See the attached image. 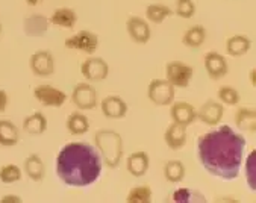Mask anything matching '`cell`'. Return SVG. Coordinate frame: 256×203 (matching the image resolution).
Listing matches in <instances>:
<instances>
[{
    "mask_svg": "<svg viewBox=\"0 0 256 203\" xmlns=\"http://www.w3.org/2000/svg\"><path fill=\"white\" fill-rule=\"evenodd\" d=\"M203 66H204V70H206L208 76L214 80L224 78L229 72V66H228L226 58L218 52H208L206 55H204Z\"/></svg>",
    "mask_w": 256,
    "mask_h": 203,
    "instance_id": "obj_14",
    "label": "cell"
},
{
    "mask_svg": "<svg viewBox=\"0 0 256 203\" xmlns=\"http://www.w3.org/2000/svg\"><path fill=\"white\" fill-rule=\"evenodd\" d=\"M185 166L179 160H170L164 166V178L170 184H180L185 179Z\"/></svg>",
    "mask_w": 256,
    "mask_h": 203,
    "instance_id": "obj_29",
    "label": "cell"
},
{
    "mask_svg": "<svg viewBox=\"0 0 256 203\" xmlns=\"http://www.w3.org/2000/svg\"><path fill=\"white\" fill-rule=\"evenodd\" d=\"M252 47V40L246 35H232L228 41H226V54L238 58V56H244L246 54H248V50Z\"/></svg>",
    "mask_w": 256,
    "mask_h": 203,
    "instance_id": "obj_22",
    "label": "cell"
},
{
    "mask_svg": "<svg viewBox=\"0 0 256 203\" xmlns=\"http://www.w3.org/2000/svg\"><path fill=\"white\" fill-rule=\"evenodd\" d=\"M80 73L88 82H100L105 80L110 74V64L100 56H88L82 66Z\"/></svg>",
    "mask_w": 256,
    "mask_h": 203,
    "instance_id": "obj_10",
    "label": "cell"
},
{
    "mask_svg": "<svg viewBox=\"0 0 256 203\" xmlns=\"http://www.w3.org/2000/svg\"><path fill=\"white\" fill-rule=\"evenodd\" d=\"M194 76V68L184 61H170L166 66V79L174 88L190 86Z\"/></svg>",
    "mask_w": 256,
    "mask_h": 203,
    "instance_id": "obj_6",
    "label": "cell"
},
{
    "mask_svg": "<svg viewBox=\"0 0 256 203\" xmlns=\"http://www.w3.org/2000/svg\"><path fill=\"white\" fill-rule=\"evenodd\" d=\"M50 24L64 28V29H73L78 23V14L72 8H58L52 12V16L48 17Z\"/></svg>",
    "mask_w": 256,
    "mask_h": 203,
    "instance_id": "obj_20",
    "label": "cell"
},
{
    "mask_svg": "<svg viewBox=\"0 0 256 203\" xmlns=\"http://www.w3.org/2000/svg\"><path fill=\"white\" fill-rule=\"evenodd\" d=\"M168 202H173V203H204L206 202V197L194 188H178L170 194Z\"/></svg>",
    "mask_w": 256,
    "mask_h": 203,
    "instance_id": "obj_25",
    "label": "cell"
},
{
    "mask_svg": "<svg viewBox=\"0 0 256 203\" xmlns=\"http://www.w3.org/2000/svg\"><path fill=\"white\" fill-rule=\"evenodd\" d=\"M235 126L240 130L254 134L256 132V111L253 108H238L234 117Z\"/></svg>",
    "mask_w": 256,
    "mask_h": 203,
    "instance_id": "obj_23",
    "label": "cell"
},
{
    "mask_svg": "<svg viewBox=\"0 0 256 203\" xmlns=\"http://www.w3.org/2000/svg\"><path fill=\"white\" fill-rule=\"evenodd\" d=\"M10 106V96L5 90H0V114H4Z\"/></svg>",
    "mask_w": 256,
    "mask_h": 203,
    "instance_id": "obj_35",
    "label": "cell"
},
{
    "mask_svg": "<svg viewBox=\"0 0 256 203\" xmlns=\"http://www.w3.org/2000/svg\"><path fill=\"white\" fill-rule=\"evenodd\" d=\"M47 126H48L47 117L40 111H35L34 114L28 116L23 120V130L29 135H34V136L42 135L47 130Z\"/></svg>",
    "mask_w": 256,
    "mask_h": 203,
    "instance_id": "obj_24",
    "label": "cell"
},
{
    "mask_svg": "<svg viewBox=\"0 0 256 203\" xmlns=\"http://www.w3.org/2000/svg\"><path fill=\"white\" fill-rule=\"evenodd\" d=\"M23 170H24V174L34 182H41L46 176V164L42 158L36 154H32L24 160Z\"/></svg>",
    "mask_w": 256,
    "mask_h": 203,
    "instance_id": "obj_19",
    "label": "cell"
},
{
    "mask_svg": "<svg viewBox=\"0 0 256 203\" xmlns=\"http://www.w3.org/2000/svg\"><path fill=\"white\" fill-rule=\"evenodd\" d=\"M26 2V5H29V6H36V5H40L42 0H24Z\"/></svg>",
    "mask_w": 256,
    "mask_h": 203,
    "instance_id": "obj_38",
    "label": "cell"
},
{
    "mask_svg": "<svg viewBox=\"0 0 256 203\" xmlns=\"http://www.w3.org/2000/svg\"><path fill=\"white\" fill-rule=\"evenodd\" d=\"M66 126H67V130L73 135V136H80V135H85L88 130H90V120L85 114L76 111V112H72L66 122Z\"/></svg>",
    "mask_w": 256,
    "mask_h": 203,
    "instance_id": "obj_26",
    "label": "cell"
},
{
    "mask_svg": "<svg viewBox=\"0 0 256 203\" xmlns=\"http://www.w3.org/2000/svg\"><path fill=\"white\" fill-rule=\"evenodd\" d=\"M147 97L156 106H170L176 97V88L167 79H153L147 85Z\"/></svg>",
    "mask_w": 256,
    "mask_h": 203,
    "instance_id": "obj_4",
    "label": "cell"
},
{
    "mask_svg": "<svg viewBox=\"0 0 256 203\" xmlns=\"http://www.w3.org/2000/svg\"><path fill=\"white\" fill-rule=\"evenodd\" d=\"M170 118L173 123L188 128L197 120V110L188 102H173L170 105Z\"/></svg>",
    "mask_w": 256,
    "mask_h": 203,
    "instance_id": "obj_15",
    "label": "cell"
},
{
    "mask_svg": "<svg viewBox=\"0 0 256 203\" xmlns=\"http://www.w3.org/2000/svg\"><path fill=\"white\" fill-rule=\"evenodd\" d=\"M29 68L38 78H50L56 70L55 56L50 50H36L29 58Z\"/></svg>",
    "mask_w": 256,
    "mask_h": 203,
    "instance_id": "obj_9",
    "label": "cell"
},
{
    "mask_svg": "<svg viewBox=\"0 0 256 203\" xmlns=\"http://www.w3.org/2000/svg\"><path fill=\"white\" fill-rule=\"evenodd\" d=\"M56 176L72 188L94 185L104 172V160L98 150L86 142H68L56 155Z\"/></svg>",
    "mask_w": 256,
    "mask_h": 203,
    "instance_id": "obj_2",
    "label": "cell"
},
{
    "mask_svg": "<svg viewBox=\"0 0 256 203\" xmlns=\"http://www.w3.org/2000/svg\"><path fill=\"white\" fill-rule=\"evenodd\" d=\"M48 26H50V22L42 14H32L23 20V30L28 36H32V38L44 36L48 30Z\"/></svg>",
    "mask_w": 256,
    "mask_h": 203,
    "instance_id": "obj_17",
    "label": "cell"
},
{
    "mask_svg": "<svg viewBox=\"0 0 256 203\" xmlns=\"http://www.w3.org/2000/svg\"><path fill=\"white\" fill-rule=\"evenodd\" d=\"M173 10L164 4H152L146 8V20L153 24H161L172 17Z\"/></svg>",
    "mask_w": 256,
    "mask_h": 203,
    "instance_id": "obj_28",
    "label": "cell"
},
{
    "mask_svg": "<svg viewBox=\"0 0 256 203\" xmlns=\"http://www.w3.org/2000/svg\"><path fill=\"white\" fill-rule=\"evenodd\" d=\"M94 147L104 160V166L117 168L123 160V138L117 130L100 129L94 135Z\"/></svg>",
    "mask_w": 256,
    "mask_h": 203,
    "instance_id": "obj_3",
    "label": "cell"
},
{
    "mask_svg": "<svg viewBox=\"0 0 256 203\" xmlns=\"http://www.w3.org/2000/svg\"><path fill=\"white\" fill-rule=\"evenodd\" d=\"M188 140V128L178 124V123H172L164 134V141L167 144V147L170 150H180Z\"/></svg>",
    "mask_w": 256,
    "mask_h": 203,
    "instance_id": "obj_18",
    "label": "cell"
},
{
    "mask_svg": "<svg viewBox=\"0 0 256 203\" xmlns=\"http://www.w3.org/2000/svg\"><path fill=\"white\" fill-rule=\"evenodd\" d=\"M20 142V130L17 124L11 120H0V146L14 147Z\"/></svg>",
    "mask_w": 256,
    "mask_h": 203,
    "instance_id": "obj_21",
    "label": "cell"
},
{
    "mask_svg": "<svg viewBox=\"0 0 256 203\" xmlns=\"http://www.w3.org/2000/svg\"><path fill=\"white\" fill-rule=\"evenodd\" d=\"M34 97L46 108H61L67 102V94L62 90L48 84L36 85L34 90Z\"/></svg>",
    "mask_w": 256,
    "mask_h": 203,
    "instance_id": "obj_7",
    "label": "cell"
},
{
    "mask_svg": "<svg viewBox=\"0 0 256 203\" xmlns=\"http://www.w3.org/2000/svg\"><path fill=\"white\" fill-rule=\"evenodd\" d=\"M72 102L79 111H91L98 104L97 90L90 82H80L73 88Z\"/></svg>",
    "mask_w": 256,
    "mask_h": 203,
    "instance_id": "obj_8",
    "label": "cell"
},
{
    "mask_svg": "<svg viewBox=\"0 0 256 203\" xmlns=\"http://www.w3.org/2000/svg\"><path fill=\"white\" fill-rule=\"evenodd\" d=\"M126 168L134 178H142L150 168V158L144 150H136L128 156Z\"/></svg>",
    "mask_w": 256,
    "mask_h": 203,
    "instance_id": "obj_16",
    "label": "cell"
},
{
    "mask_svg": "<svg viewBox=\"0 0 256 203\" xmlns=\"http://www.w3.org/2000/svg\"><path fill=\"white\" fill-rule=\"evenodd\" d=\"M0 34H2V22H0Z\"/></svg>",
    "mask_w": 256,
    "mask_h": 203,
    "instance_id": "obj_39",
    "label": "cell"
},
{
    "mask_svg": "<svg viewBox=\"0 0 256 203\" xmlns=\"http://www.w3.org/2000/svg\"><path fill=\"white\" fill-rule=\"evenodd\" d=\"M250 82H252V86L256 85V70L254 68L250 70Z\"/></svg>",
    "mask_w": 256,
    "mask_h": 203,
    "instance_id": "obj_37",
    "label": "cell"
},
{
    "mask_svg": "<svg viewBox=\"0 0 256 203\" xmlns=\"http://www.w3.org/2000/svg\"><path fill=\"white\" fill-rule=\"evenodd\" d=\"M66 48L68 50H76V52H82L86 55L96 54V50L98 48V36L88 29H82L76 32L74 35L68 36L64 42Z\"/></svg>",
    "mask_w": 256,
    "mask_h": 203,
    "instance_id": "obj_5",
    "label": "cell"
},
{
    "mask_svg": "<svg viewBox=\"0 0 256 203\" xmlns=\"http://www.w3.org/2000/svg\"><path fill=\"white\" fill-rule=\"evenodd\" d=\"M22 197L17 194H5L0 198V203H22Z\"/></svg>",
    "mask_w": 256,
    "mask_h": 203,
    "instance_id": "obj_36",
    "label": "cell"
},
{
    "mask_svg": "<svg viewBox=\"0 0 256 203\" xmlns=\"http://www.w3.org/2000/svg\"><path fill=\"white\" fill-rule=\"evenodd\" d=\"M204 40H206V29L202 24H194L190 29L185 30L184 36H182V42L184 46L190 47V48H198L203 46Z\"/></svg>",
    "mask_w": 256,
    "mask_h": 203,
    "instance_id": "obj_27",
    "label": "cell"
},
{
    "mask_svg": "<svg viewBox=\"0 0 256 203\" xmlns=\"http://www.w3.org/2000/svg\"><path fill=\"white\" fill-rule=\"evenodd\" d=\"M247 141L232 126H218L197 138L196 150L200 166L208 174L230 182L242 168Z\"/></svg>",
    "mask_w": 256,
    "mask_h": 203,
    "instance_id": "obj_1",
    "label": "cell"
},
{
    "mask_svg": "<svg viewBox=\"0 0 256 203\" xmlns=\"http://www.w3.org/2000/svg\"><path fill=\"white\" fill-rule=\"evenodd\" d=\"M246 182L252 192H256V150H252L246 162Z\"/></svg>",
    "mask_w": 256,
    "mask_h": 203,
    "instance_id": "obj_32",
    "label": "cell"
},
{
    "mask_svg": "<svg viewBox=\"0 0 256 203\" xmlns=\"http://www.w3.org/2000/svg\"><path fill=\"white\" fill-rule=\"evenodd\" d=\"M224 116V105L218 100H206L197 111V118L206 126H217L222 123Z\"/></svg>",
    "mask_w": 256,
    "mask_h": 203,
    "instance_id": "obj_11",
    "label": "cell"
},
{
    "mask_svg": "<svg viewBox=\"0 0 256 203\" xmlns=\"http://www.w3.org/2000/svg\"><path fill=\"white\" fill-rule=\"evenodd\" d=\"M100 110L106 118L122 120L128 116V104L120 96H106L100 102Z\"/></svg>",
    "mask_w": 256,
    "mask_h": 203,
    "instance_id": "obj_13",
    "label": "cell"
},
{
    "mask_svg": "<svg viewBox=\"0 0 256 203\" xmlns=\"http://www.w3.org/2000/svg\"><path fill=\"white\" fill-rule=\"evenodd\" d=\"M126 30L130 40L136 44H147L152 38V29L146 18L138 16H130L126 22Z\"/></svg>",
    "mask_w": 256,
    "mask_h": 203,
    "instance_id": "obj_12",
    "label": "cell"
},
{
    "mask_svg": "<svg viewBox=\"0 0 256 203\" xmlns=\"http://www.w3.org/2000/svg\"><path fill=\"white\" fill-rule=\"evenodd\" d=\"M23 178V172L16 164H5L0 167V182L5 185H11L16 182H20Z\"/></svg>",
    "mask_w": 256,
    "mask_h": 203,
    "instance_id": "obj_31",
    "label": "cell"
},
{
    "mask_svg": "<svg viewBox=\"0 0 256 203\" xmlns=\"http://www.w3.org/2000/svg\"><path fill=\"white\" fill-rule=\"evenodd\" d=\"M217 97L223 105H228V106H235L240 104V100H241L238 90L230 86V85L220 86V90L217 91Z\"/></svg>",
    "mask_w": 256,
    "mask_h": 203,
    "instance_id": "obj_33",
    "label": "cell"
},
{
    "mask_svg": "<svg viewBox=\"0 0 256 203\" xmlns=\"http://www.w3.org/2000/svg\"><path fill=\"white\" fill-rule=\"evenodd\" d=\"M152 197L153 191L148 185H136L128 192L126 203H150Z\"/></svg>",
    "mask_w": 256,
    "mask_h": 203,
    "instance_id": "obj_30",
    "label": "cell"
},
{
    "mask_svg": "<svg viewBox=\"0 0 256 203\" xmlns=\"http://www.w3.org/2000/svg\"><path fill=\"white\" fill-rule=\"evenodd\" d=\"M176 16L180 18H191L196 14L194 0H176Z\"/></svg>",
    "mask_w": 256,
    "mask_h": 203,
    "instance_id": "obj_34",
    "label": "cell"
}]
</instances>
